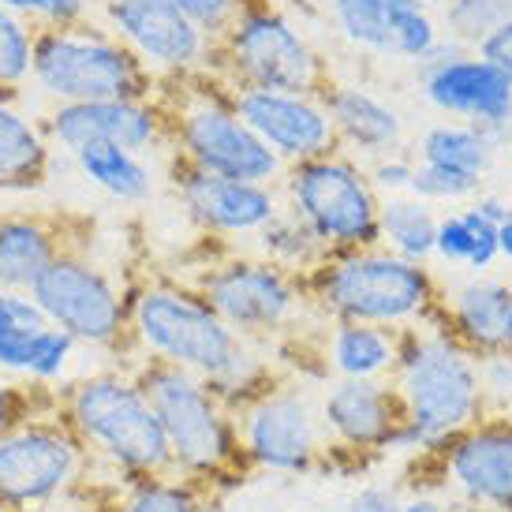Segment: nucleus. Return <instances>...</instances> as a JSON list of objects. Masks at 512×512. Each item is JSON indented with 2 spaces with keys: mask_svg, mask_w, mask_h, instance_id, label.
Masks as SVG:
<instances>
[{
  "mask_svg": "<svg viewBox=\"0 0 512 512\" xmlns=\"http://www.w3.org/2000/svg\"><path fill=\"white\" fill-rule=\"evenodd\" d=\"M57 412L90 456L86 483L120 490L128 479L176 475L169 441L135 370H94L57 389Z\"/></svg>",
  "mask_w": 512,
  "mask_h": 512,
  "instance_id": "f257e3e1",
  "label": "nucleus"
},
{
  "mask_svg": "<svg viewBox=\"0 0 512 512\" xmlns=\"http://www.w3.org/2000/svg\"><path fill=\"white\" fill-rule=\"evenodd\" d=\"M389 382L404 408L397 441L404 453H438L445 441L486 415L479 356L445 329L438 311L400 329L397 367Z\"/></svg>",
  "mask_w": 512,
  "mask_h": 512,
  "instance_id": "f03ea898",
  "label": "nucleus"
},
{
  "mask_svg": "<svg viewBox=\"0 0 512 512\" xmlns=\"http://www.w3.org/2000/svg\"><path fill=\"white\" fill-rule=\"evenodd\" d=\"M307 299L322 322H370L408 329L438 311L441 281L430 262L393 255L389 247H359L326 255V262L303 277Z\"/></svg>",
  "mask_w": 512,
  "mask_h": 512,
  "instance_id": "7ed1b4c3",
  "label": "nucleus"
},
{
  "mask_svg": "<svg viewBox=\"0 0 512 512\" xmlns=\"http://www.w3.org/2000/svg\"><path fill=\"white\" fill-rule=\"evenodd\" d=\"M157 101L165 109V146L180 165L228 180L281 184L285 161L240 120L221 75L157 86Z\"/></svg>",
  "mask_w": 512,
  "mask_h": 512,
  "instance_id": "20e7f679",
  "label": "nucleus"
},
{
  "mask_svg": "<svg viewBox=\"0 0 512 512\" xmlns=\"http://www.w3.org/2000/svg\"><path fill=\"white\" fill-rule=\"evenodd\" d=\"M131 370L161 419L176 475L206 486L240 479L243 471H251L240 449L236 412H228L225 400L206 385V378L154 359H139Z\"/></svg>",
  "mask_w": 512,
  "mask_h": 512,
  "instance_id": "39448f33",
  "label": "nucleus"
},
{
  "mask_svg": "<svg viewBox=\"0 0 512 512\" xmlns=\"http://www.w3.org/2000/svg\"><path fill=\"white\" fill-rule=\"evenodd\" d=\"M131 352L139 359L172 363L199 378H217L240 352L243 337L187 281H143L128 292Z\"/></svg>",
  "mask_w": 512,
  "mask_h": 512,
  "instance_id": "423d86ee",
  "label": "nucleus"
},
{
  "mask_svg": "<svg viewBox=\"0 0 512 512\" xmlns=\"http://www.w3.org/2000/svg\"><path fill=\"white\" fill-rule=\"evenodd\" d=\"M30 90L45 105L109 98H157L154 75L146 72L131 49L113 38L98 19L72 27H42L34 38Z\"/></svg>",
  "mask_w": 512,
  "mask_h": 512,
  "instance_id": "0eeeda50",
  "label": "nucleus"
},
{
  "mask_svg": "<svg viewBox=\"0 0 512 512\" xmlns=\"http://www.w3.org/2000/svg\"><path fill=\"white\" fill-rule=\"evenodd\" d=\"M217 75L228 86H266L322 94L333 72L296 19L270 0H243L228 34L217 42Z\"/></svg>",
  "mask_w": 512,
  "mask_h": 512,
  "instance_id": "6e6552de",
  "label": "nucleus"
},
{
  "mask_svg": "<svg viewBox=\"0 0 512 512\" xmlns=\"http://www.w3.org/2000/svg\"><path fill=\"white\" fill-rule=\"evenodd\" d=\"M281 202L322 240L329 255L359 251L378 243V206L367 165L344 150H329L311 161L288 165L281 176Z\"/></svg>",
  "mask_w": 512,
  "mask_h": 512,
  "instance_id": "1a4fd4ad",
  "label": "nucleus"
},
{
  "mask_svg": "<svg viewBox=\"0 0 512 512\" xmlns=\"http://www.w3.org/2000/svg\"><path fill=\"white\" fill-rule=\"evenodd\" d=\"M202 292L240 337L270 344L285 333H296L299 322L314 314L303 277L266 262L262 255H225L202 266L195 281H187Z\"/></svg>",
  "mask_w": 512,
  "mask_h": 512,
  "instance_id": "9d476101",
  "label": "nucleus"
},
{
  "mask_svg": "<svg viewBox=\"0 0 512 512\" xmlns=\"http://www.w3.org/2000/svg\"><path fill=\"white\" fill-rule=\"evenodd\" d=\"M128 292L131 288H120L113 273L68 243L30 288V299L45 322L64 329L79 348L131 352Z\"/></svg>",
  "mask_w": 512,
  "mask_h": 512,
  "instance_id": "9b49d317",
  "label": "nucleus"
},
{
  "mask_svg": "<svg viewBox=\"0 0 512 512\" xmlns=\"http://www.w3.org/2000/svg\"><path fill=\"white\" fill-rule=\"evenodd\" d=\"M90 479V456L57 404L27 415L0 438V501L30 512Z\"/></svg>",
  "mask_w": 512,
  "mask_h": 512,
  "instance_id": "f8f14e48",
  "label": "nucleus"
},
{
  "mask_svg": "<svg viewBox=\"0 0 512 512\" xmlns=\"http://www.w3.org/2000/svg\"><path fill=\"white\" fill-rule=\"evenodd\" d=\"M240 449L247 468L303 475L329 453L318 393L307 382H277L236 412Z\"/></svg>",
  "mask_w": 512,
  "mask_h": 512,
  "instance_id": "ddd939ff",
  "label": "nucleus"
},
{
  "mask_svg": "<svg viewBox=\"0 0 512 512\" xmlns=\"http://www.w3.org/2000/svg\"><path fill=\"white\" fill-rule=\"evenodd\" d=\"M94 19L128 45L157 86L217 75V45L180 12L176 0H98Z\"/></svg>",
  "mask_w": 512,
  "mask_h": 512,
  "instance_id": "4468645a",
  "label": "nucleus"
},
{
  "mask_svg": "<svg viewBox=\"0 0 512 512\" xmlns=\"http://www.w3.org/2000/svg\"><path fill=\"white\" fill-rule=\"evenodd\" d=\"M419 94L434 113L486 131L498 150L509 146L512 83L475 49L441 38L438 49L419 64Z\"/></svg>",
  "mask_w": 512,
  "mask_h": 512,
  "instance_id": "2eb2a0df",
  "label": "nucleus"
},
{
  "mask_svg": "<svg viewBox=\"0 0 512 512\" xmlns=\"http://www.w3.org/2000/svg\"><path fill=\"white\" fill-rule=\"evenodd\" d=\"M337 42L370 60L423 64L438 49L441 27L427 0H326Z\"/></svg>",
  "mask_w": 512,
  "mask_h": 512,
  "instance_id": "dca6fc26",
  "label": "nucleus"
},
{
  "mask_svg": "<svg viewBox=\"0 0 512 512\" xmlns=\"http://www.w3.org/2000/svg\"><path fill=\"white\" fill-rule=\"evenodd\" d=\"M42 128L53 150L72 157L83 146H124L135 154H150L165 146V109L157 98H109L49 105Z\"/></svg>",
  "mask_w": 512,
  "mask_h": 512,
  "instance_id": "f3484780",
  "label": "nucleus"
},
{
  "mask_svg": "<svg viewBox=\"0 0 512 512\" xmlns=\"http://www.w3.org/2000/svg\"><path fill=\"white\" fill-rule=\"evenodd\" d=\"M329 453H397L404 408L389 378H329L318 393Z\"/></svg>",
  "mask_w": 512,
  "mask_h": 512,
  "instance_id": "a211bd4d",
  "label": "nucleus"
},
{
  "mask_svg": "<svg viewBox=\"0 0 512 512\" xmlns=\"http://www.w3.org/2000/svg\"><path fill=\"white\" fill-rule=\"evenodd\" d=\"M232 105L247 128L288 165L337 150L333 120L322 94H292L266 86H228Z\"/></svg>",
  "mask_w": 512,
  "mask_h": 512,
  "instance_id": "6ab92c4d",
  "label": "nucleus"
},
{
  "mask_svg": "<svg viewBox=\"0 0 512 512\" xmlns=\"http://www.w3.org/2000/svg\"><path fill=\"white\" fill-rule=\"evenodd\" d=\"M172 191L191 225L214 240H255L258 228L281 210L277 184L228 180L214 172H199L191 165L172 169Z\"/></svg>",
  "mask_w": 512,
  "mask_h": 512,
  "instance_id": "aec40b11",
  "label": "nucleus"
},
{
  "mask_svg": "<svg viewBox=\"0 0 512 512\" xmlns=\"http://www.w3.org/2000/svg\"><path fill=\"white\" fill-rule=\"evenodd\" d=\"M441 475L483 512H512V415H490L438 449Z\"/></svg>",
  "mask_w": 512,
  "mask_h": 512,
  "instance_id": "412c9836",
  "label": "nucleus"
},
{
  "mask_svg": "<svg viewBox=\"0 0 512 512\" xmlns=\"http://www.w3.org/2000/svg\"><path fill=\"white\" fill-rule=\"evenodd\" d=\"M333 120V135H337V150L370 161L382 157L389 150H400L408 139V124L404 113L389 98H382L378 90H370L367 83H333L322 90Z\"/></svg>",
  "mask_w": 512,
  "mask_h": 512,
  "instance_id": "4be33fe9",
  "label": "nucleus"
},
{
  "mask_svg": "<svg viewBox=\"0 0 512 512\" xmlns=\"http://www.w3.org/2000/svg\"><path fill=\"white\" fill-rule=\"evenodd\" d=\"M512 311V285L494 273H471L456 285L441 288L438 314L445 329L475 356L505 348V326Z\"/></svg>",
  "mask_w": 512,
  "mask_h": 512,
  "instance_id": "5701e85b",
  "label": "nucleus"
},
{
  "mask_svg": "<svg viewBox=\"0 0 512 512\" xmlns=\"http://www.w3.org/2000/svg\"><path fill=\"white\" fill-rule=\"evenodd\" d=\"M53 143L23 94H0V195H27L53 172Z\"/></svg>",
  "mask_w": 512,
  "mask_h": 512,
  "instance_id": "b1692460",
  "label": "nucleus"
},
{
  "mask_svg": "<svg viewBox=\"0 0 512 512\" xmlns=\"http://www.w3.org/2000/svg\"><path fill=\"white\" fill-rule=\"evenodd\" d=\"M64 247L68 240L57 217L34 210L0 214V292H30Z\"/></svg>",
  "mask_w": 512,
  "mask_h": 512,
  "instance_id": "393cba45",
  "label": "nucleus"
},
{
  "mask_svg": "<svg viewBox=\"0 0 512 512\" xmlns=\"http://www.w3.org/2000/svg\"><path fill=\"white\" fill-rule=\"evenodd\" d=\"M397 352L400 329L370 322H329L318 337V363L329 378H389Z\"/></svg>",
  "mask_w": 512,
  "mask_h": 512,
  "instance_id": "a878e982",
  "label": "nucleus"
},
{
  "mask_svg": "<svg viewBox=\"0 0 512 512\" xmlns=\"http://www.w3.org/2000/svg\"><path fill=\"white\" fill-rule=\"evenodd\" d=\"M79 344L64 329L38 322V326H15L0 333V374L19 378L27 385L57 389L72 370Z\"/></svg>",
  "mask_w": 512,
  "mask_h": 512,
  "instance_id": "bb28decb",
  "label": "nucleus"
},
{
  "mask_svg": "<svg viewBox=\"0 0 512 512\" xmlns=\"http://www.w3.org/2000/svg\"><path fill=\"white\" fill-rule=\"evenodd\" d=\"M72 165L86 184L113 202L139 206V202H146L154 195L157 176H154V165L146 161V154H135V150H124V146L98 143L75 150Z\"/></svg>",
  "mask_w": 512,
  "mask_h": 512,
  "instance_id": "cd10ccee",
  "label": "nucleus"
},
{
  "mask_svg": "<svg viewBox=\"0 0 512 512\" xmlns=\"http://www.w3.org/2000/svg\"><path fill=\"white\" fill-rule=\"evenodd\" d=\"M434 258L445 262V266H460L468 273H490L501 262L498 225L479 214L471 202H464L460 210L438 214Z\"/></svg>",
  "mask_w": 512,
  "mask_h": 512,
  "instance_id": "c85d7f7f",
  "label": "nucleus"
},
{
  "mask_svg": "<svg viewBox=\"0 0 512 512\" xmlns=\"http://www.w3.org/2000/svg\"><path fill=\"white\" fill-rule=\"evenodd\" d=\"M415 161L434 165V169L464 172L475 180H486V172L494 169V154L498 146L490 143V135L460 120H441L430 124L419 139H415Z\"/></svg>",
  "mask_w": 512,
  "mask_h": 512,
  "instance_id": "c756f323",
  "label": "nucleus"
},
{
  "mask_svg": "<svg viewBox=\"0 0 512 512\" xmlns=\"http://www.w3.org/2000/svg\"><path fill=\"white\" fill-rule=\"evenodd\" d=\"M434 232H438V206L408 195H385L378 206V243L393 255L430 262L434 258Z\"/></svg>",
  "mask_w": 512,
  "mask_h": 512,
  "instance_id": "7c9ffc66",
  "label": "nucleus"
},
{
  "mask_svg": "<svg viewBox=\"0 0 512 512\" xmlns=\"http://www.w3.org/2000/svg\"><path fill=\"white\" fill-rule=\"evenodd\" d=\"M255 255H262L266 262L288 270L292 277H307L311 270H318L326 262V247L314 236L311 228L299 221V214H292L285 202L281 210L258 228L255 236Z\"/></svg>",
  "mask_w": 512,
  "mask_h": 512,
  "instance_id": "2f4dec72",
  "label": "nucleus"
},
{
  "mask_svg": "<svg viewBox=\"0 0 512 512\" xmlns=\"http://www.w3.org/2000/svg\"><path fill=\"white\" fill-rule=\"evenodd\" d=\"M113 512H206V494L184 475H143L116 490Z\"/></svg>",
  "mask_w": 512,
  "mask_h": 512,
  "instance_id": "473e14b6",
  "label": "nucleus"
},
{
  "mask_svg": "<svg viewBox=\"0 0 512 512\" xmlns=\"http://www.w3.org/2000/svg\"><path fill=\"white\" fill-rule=\"evenodd\" d=\"M441 38L460 49H475L494 27L512 19V0H438L434 4Z\"/></svg>",
  "mask_w": 512,
  "mask_h": 512,
  "instance_id": "72a5a7b5",
  "label": "nucleus"
},
{
  "mask_svg": "<svg viewBox=\"0 0 512 512\" xmlns=\"http://www.w3.org/2000/svg\"><path fill=\"white\" fill-rule=\"evenodd\" d=\"M38 27L0 8V94H27Z\"/></svg>",
  "mask_w": 512,
  "mask_h": 512,
  "instance_id": "f704fd0d",
  "label": "nucleus"
},
{
  "mask_svg": "<svg viewBox=\"0 0 512 512\" xmlns=\"http://www.w3.org/2000/svg\"><path fill=\"white\" fill-rule=\"evenodd\" d=\"M479 191H483V180H475V176L434 169V165L415 161V180H412L415 199L430 202V206H464V202H471Z\"/></svg>",
  "mask_w": 512,
  "mask_h": 512,
  "instance_id": "c9c22d12",
  "label": "nucleus"
},
{
  "mask_svg": "<svg viewBox=\"0 0 512 512\" xmlns=\"http://www.w3.org/2000/svg\"><path fill=\"white\" fill-rule=\"evenodd\" d=\"M0 8L27 19L30 27H72L98 12V0H0Z\"/></svg>",
  "mask_w": 512,
  "mask_h": 512,
  "instance_id": "e433bc0d",
  "label": "nucleus"
},
{
  "mask_svg": "<svg viewBox=\"0 0 512 512\" xmlns=\"http://www.w3.org/2000/svg\"><path fill=\"white\" fill-rule=\"evenodd\" d=\"M57 404V389H42V385H23L19 378L0 374V438L23 423L27 415L45 412Z\"/></svg>",
  "mask_w": 512,
  "mask_h": 512,
  "instance_id": "4c0bfd02",
  "label": "nucleus"
},
{
  "mask_svg": "<svg viewBox=\"0 0 512 512\" xmlns=\"http://www.w3.org/2000/svg\"><path fill=\"white\" fill-rule=\"evenodd\" d=\"M367 165V176L370 184H374V191L378 195H408L412 191V180H415V154L412 150H389V154L382 157H370V161H363Z\"/></svg>",
  "mask_w": 512,
  "mask_h": 512,
  "instance_id": "58836bf2",
  "label": "nucleus"
},
{
  "mask_svg": "<svg viewBox=\"0 0 512 512\" xmlns=\"http://www.w3.org/2000/svg\"><path fill=\"white\" fill-rule=\"evenodd\" d=\"M479 382H483L486 408H498L494 415H509L512 408V352H490L479 356Z\"/></svg>",
  "mask_w": 512,
  "mask_h": 512,
  "instance_id": "ea45409f",
  "label": "nucleus"
},
{
  "mask_svg": "<svg viewBox=\"0 0 512 512\" xmlns=\"http://www.w3.org/2000/svg\"><path fill=\"white\" fill-rule=\"evenodd\" d=\"M176 4H180V12L217 45L228 34V27H232V19H236L243 0H176Z\"/></svg>",
  "mask_w": 512,
  "mask_h": 512,
  "instance_id": "a19ab883",
  "label": "nucleus"
},
{
  "mask_svg": "<svg viewBox=\"0 0 512 512\" xmlns=\"http://www.w3.org/2000/svg\"><path fill=\"white\" fill-rule=\"evenodd\" d=\"M113 494L116 490L83 483V486H75V490H68V494H60V498L38 505V509H30V512H113Z\"/></svg>",
  "mask_w": 512,
  "mask_h": 512,
  "instance_id": "79ce46f5",
  "label": "nucleus"
},
{
  "mask_svg": "<svg viewBox=\"0 0 512 512\" xmlns=\"http://www.w3.org/2000/svg\"><path fill=\"white\" fill-rule=\"evenodd\" d=\"M45 322L38 303L30 299V292H0V333H8L15 326H38Z\"/></svg>",
  "mask_w": 512,
  "mask_h": 512,
  "instance_id": "37998d69",
  "label": "nucleus"
},
{
  "mask_svg": "<svg viewBox=\"0 0 512 512\" xmlns=\"http://www.w3.org/2000/svg\"><path fill=\"white\" fill-rule=\"evenodd\" d=\"M475 53L483 60H490V64L512 83V19H505L501 27L490 30L483 42L475 45Z\"/></svg>",
  "mask_w": 512,
  "mask_h": 512,
  "instance_id": "c03bdc74",
  "label": "nucleus"
},
{
  "mask_svg": "<svg viewBox=\"0 0 512 512\" xmlns=\"http://www.w3.org/2000/svg\"><path fill=\"white\" fill-rule=\"evenodd\" d=\"M400 505H404V498H400L397 486L370 483V486H363V490H356V494L348 498L344 512H400Z\"/></svg>",
  "mask_w": 512,
  "mask_h": 512,
  "instance_id": "a18cd8bd",
  "label": "nucleus"
},
{
  "mask_svg": "<svg viewBox=\"0 0 512 512\" xmlns=\"http://www.w3.org/2000/svg\"><path fill=\"white\" fill-rule=\"evenodd\" d=\"M471 206H475V210H479V214H483V217H490L494 225H501V221H505V217L512 214V206H509V202L501 199V195H490V191H479V195L471 199Z\"/></svg>",
  "mask_w": 512,
  "mask_h": 512,
  "instance_id": "49530a36",
  "label": "nucleus"
},
{
  "mask_svg": "<svg viewBox=\"0 0 512 512\" xmlns=\"http://www.w3.org/2000/svg\"><path fill=\"white\" fill-rule=\"evenodd\" d=\"M498 255H501V262H509V270H512V214L498 225Z\"/></svg>",
  "mask_w": 512,
  "mask_h": 512,
  "instance_id": "de8ad7c7",
  "label": "nucleus"
},
{
  "mask_svg": "<svg viewBox=\"0 0 512 512\" xmlns=\"http://www.w3.org/2000/svg\"><path fill=\"white\" fill-rule=\"evenodd\" d=\"M400 512H445L434 498H408L400 505Z\"/></svg>",
  "mask_w": 512,
  "mask_h": 512,
  "instance_id": "09e8293b",
  "label": "nucleus"
},
{
  "mask_svg": "<svg viewBox=\"0 0 512 512\" xmlns=\"http://www.w3.org/2000/svg\"><path fill=\"white\" fill-rule=\"evenodd\" d=\"M505 352H512V311H509V326H505Z\"/></svg>",
  "mask_w": 512,
  "mask_h": 512,
  "instance_id": "8fccbe9b",
  "label": "nucleus"
},
{
  "mask_svg": "<svg viewBox=\"0 0 512 512\" xmlns=\"http://www.w3.org/2000/svg\"><path fill=\"white\" fill-rule=\"evenodd\" d=\"M0 512H15V509H12V505H4V501H0Z\"/></svg>",
  "mask_w": 512,
  "mask_h": 512,
  "instance_id": "3c124183",
  "label": "nucleus"
},
{
  "mask_svg": "<svg viewBox=\"0 0 512 512\" xmlns=\"http://www.w3.org/2000/svg\"><path fill=\"white\" fill-rule=\"evenodd\" d=\"M505 150H509V165H512V139H509V146H505Z\"/></svg>",
  "mask_w": 512,
  "mask_h": 512,
  "instance_id": "603ef678",
  "label": "nucleus"
},
{
  "mask_svg": "<svg viewBox=\"0 0 512 512\" xmlns=\"http://www.w3.org/2000/svg\"><path fill=\"white\" fill-rule=\"evenodd\" d=\"M296 512H311V509H296Z\"/></svg>",
  "mask_w": 512,
  "mask_h": 512,
  "instance_id": "864d4df0",
  "label": "nucleus"
},
{
  "mask_svg": "<svg viewBox=\"0 0 512 512\" xmlns=\"http://www.w3.org/2000/svg\"><path fill=\"white\" fill-rule=\"evenodd\" d=\"M322 4H326V0H322Z\"/></svg>",
  "mask_w": 512,
  "mask_h": 512,
  "instance_id": "5fc2aeb1",
  "label": "nucleus"
}]
</instances>
